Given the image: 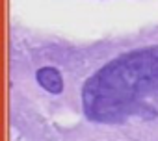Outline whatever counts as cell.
Segmentation results:
<instances>
[{
	"mask_svg": "<svg viewBox=\"0 0 158 141\" xmlns=\"http://www.w3.org/2000/svg\"><path fill=\"white\" fill-rule=\"evenodd\" d=\"M158 102V45L127 52L86 82L84 111L97 123H117Z\"/></svg>",
	"mask_w": 158,
	"mask_h": 141,
	"instance_id": "6da1fadb",
	"label": "cell"
},
{
	"mask_svg": "<svg viewBox=\"0 0 158 141\" xmlns=\"http://www.w3.org/2000/svg\"><path fill=\"white\" fill-rule=\"evenodd\" d=\"M35 78L41 84V87H45L48 93L58 95V93L63 91V78L60 75V70L54 69V67H43V69H39Z\"/></svg>",
	"mask_w": 158,
	"mask_h": 141,
	"instance_id": "7a4b0ae2",
	"label": "cell"
}]
</instances>
